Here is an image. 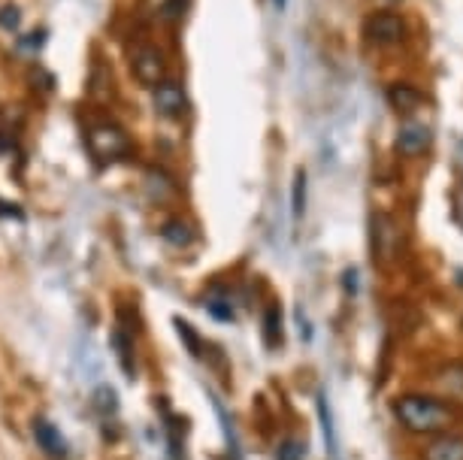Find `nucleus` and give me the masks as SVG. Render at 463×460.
<instances>
[{
	"mask_svg": "<svg viewBox=\"0 0 463 460\" xmlns=\"http://www.w3.org/2000/svg\"><path fill=\"white\" fill-rule=\"evenodd\" d=\"M421 460H463V433H439L424 446Z\"/></svg>",
	"mask_w": 463,
	"mask_h": 460,
	"instance_id": "6e6552de",
	"label": "nucleus"
},
{
	"mask_svg": "<svg viewBox=\"0 0 463 460\" xmlns=\"http://www.w3.org/2000/svg\"><path fill=\"white\" fill-rule=\"evenodd\" d=\"M306 457V446H300V442L288 439L282 448H279V460H303Z\"/></svg>",
	"mask_w": 463,
	"mask_h": 460,
	"instance_id": "f3484780",
	"label": "nucleus"
},
{
	"mask_svg": "<svg viewBox=\"0 0 463 460\" xmlns=\"http://www.w3.org/2000/svg\"><path fill=\"white\" fill-rule=\"evenodd\" d=\"M388 103H391V109L409 116V112H415L424 103V94L418 91L415 85H409V82H394L388 89Z\"/></svg>",
	"mask_w": 463,
	"mask_h": 460,
	"instance_id": "9b49d317",
	"label": "nucleus"
},
{
	"mask_svg": "<svg viewBox=\"0 0 463 460\" xmlns=\"http://www.w3.org/2000/svg\"><path fill=\"white\" fill-rule=\"evenodd\" d=\"M433 385L442 397H449L454 403H463V361H451L436 370Z\"/></svg>",
	"mask_w": 463,
	"mask_h": 460,
	"instance_id": "1a4fd4ad",
	"label": "nucleus"
},
{
	"mask_svg": "<svg viewBox=\"0 0 463 460\" xmlns=\"http://www.w3.org/2000/svg\"><path fill=\"white\" fill-rule=\"evenodd\" d=\"M19 24H22L19 6H4V10H0V28H4V31H15Z\"/></svg>",
	"mask_w": 463,
	"mask_h": 460,
	"instance_id": "2eb2a0df",
	"label": "nucleus"
},
{
	"mask_svg": "<svg viewBox=\"0 0 463 460\" xmlns=\"http://www.w3.org/2000/svg\"><path fill=\"white\" fill-rule=\"evenodd\" d=\"M364 37L379 49H391V46H400L406 40V22L403 15L391 13V10H382V13H373L370 19L364 22Z\"/></svg>",
	"mask_w": 463,
	"mask_h": 460,
	"instance_id": "7ed1b4c3",
	"label": "nucleus"
},
{
	"mask_svg": "<svg viewBox=\"0 0 463 460\" xmlns=\"http://www.w3.org/2000/svg\"><path fill=\"white\" fill-rule=\"evenodd\" d=\"M89 152L98 158L100 164H109V161H118L125 158L130 152V136L125 134V127L112 125V121H100V125H91L89 127Z\"/></svg>",
	"mask_w": 463,
	"mask_h": 460,
	"instance_id": "f03ea898",
	"label": "nucleus"
},
{
	"mask_svg": "<svg viewBox=\"0 0 463 460\" xmlns=\"http://www.w3.org/2000/svg\"><path fill=\"white\" fill-rule=\"evenodd\" d=\"M130 70H134V76L143 85L155 89V85H161L167 80V61H164V52L143 42V46H137L134 55H130Z\"/></svg>",
	"mask_w": 463,
	"mask_h": 460,
	"instance_id": "20e7f679",
	"label": "nucleus"
},
{
	"mask_svg": "<svg viewBox=\"0 0 463 460\" xmlns=\"http://www.w3.org/2000/svg\"><path fill=\"white\" fill-rule=\"evenodd\" d=\"M397 424L415 437H439L460 421V409L449 400L430 394H400L391 400Z\"/></svg>",
	"mask_w": 463,
	"mask_h": 460,
	"instance_id": "f257e3e1",
	"label": "nucleus"
},
{
	"mask_svg": "<svg viewBox=\"0 0 463 460\" xmlns=\"http://www.w3.org/2000/svg\"><path fill=\"white\" fill-rule=\"evenodd\" d=\"M146 188L152 191V197L158 203L176 194V185H173V179L167 176V173H161V170H148L146 173Z\"/></svg>",
	"mask_w": 463,
	"mask_h": 460,
	"instance_id": "f8f14e48",
	"label": "nucleus"
},
{
	"mask_svg": "<svg viewBox=\"0 0 463 460\" xmlns=\"http://www.w3.org/2000/svg\"><path fill=\"white\" fill-rule=\"evenodd\" d=\"M276 4H279V6H285V0H276Z\"/></svg>",
	"mask_w": 463,
	"mask_h": 460,
	"instance_id": "6ab92c4d",
	"label": "nucleus"
},
{
	"mask_svg": "<svg viewBox=\"0 0 463 460\" xmlns=\"http://www.w3.org/2000/svg\"><path fill=\"white\" fill-rule=\"evenodd\" d=\"M155 112L164 118H182L188 112V98L182 91V85L176 82H167L164 80L161 85H155Z\"/></svg>",
	"mask_w": 463,
	"mask_h": 460,
	"instance_id": "423d86ee",
	"label": "nucleus"
},
{
	"mask_svg": "<svg viewBox=\"0 0 463 460\" xmlns=\"http://www.w3.org/2000/svg\"><path fill=\"white\" fill-rule=\"evenodd\" d=\"M264 340H267L269 349H273V345L282 343V312H279V306H269V309H267V321H264Z\"/></svg>",
	"mask_w": 463,
	"mask_h": 460,
	"instance_id": "4468645a",
	"label": "nucleus"
},
{
	"mask_svg": "<svg viewBox=\"0 0 463 460\" xmlns=\"http://www.w3.org/2000/svg\"><path fill=\"white\" fill-rule=\"evenodd\" d=\"M430 143H433V130H430V125H424V121H406L397 134V152L406 155V158L424 155L430 149Z\"/></svg>",
	"mask_w": 463,
	"mask_h": 460,
	"instance_id": "39448f33",
	"label": "nucleus"
},
{
	"mask_svg": "<svg viewBox=\"0 0 463 460\" xmlns=\"http://www.w3.org/2000/svg\"><path fill=\"white\" fill-rule=\"evenodd\" d=\"M182 0H167V4L161 6V19L164 22H179L182 19Z\"/></svg>",
	"mask_w": 463,
	"mask_h": 460,
	"instance_id": "a211bd4d",
	"label": "nucleus"
},
{
	"mask_svg": "<svg viewBox=\"0 0 463 460\" xmlns=\"http://www.w3.org/2000/svg\"><path fill=\"white\" fill-rule=\"evenodd\" d=\"M161 237L170 242V246H176V249H182V246H188L191 239H194V230H191V224L188 221H182V219H173V221H167L161 228Z\"/></svg>",
	"mask_w": 463,
	"mask_h": 460,
	"instance_id": "ddd939ff",
	"label": "nucleus"
},
{
	"mask_svg": "<svg viewBox=\"0 0 463 460\" xmlns=\"http://www.w3.org/2000/svg\"><path fill=\"white\" fill-rule=\"evenodd\" d=\"M397 224L391 215H373V258H379L382 264L397 255Z\"/></svg>",
	"mask_w": 463,
	"mask_h": 460,
	"instance_id": "0eeeda50",
	"label": "nucleus"
},
{
	"mask_svg": "<svg viewBox=\"0 0 463 460\" xmlns=\"http://www.w3.org/2000/svg\"><path fill=\"white\" fill-rule=\"evenodd\" d=\"M33 439H37V446L46 451L49 457H55V460L67 457V439L61 437V430L55 424H49L46 418L33 421Z\"/></svg>",
	"mask_w": 463,
	"mask_h": 460,
	"instance_id": "9d476101",
	"label": "nucleus"
},
{
	"mask_svg": "<svg viewBox=\"0 0 463 460\" xmlns=\"http://www.w3.org/2000/svg\"><path fill=\"white\" fill-rule=\"evenodd\" d=\"M303 197H306V176L303 173H297V179H294V219H300L303 215Z\"/></svg>",
	"mask_w": 463,
	"mask_h": 460,
	"instance_id": "dca6fc26",
	"label": "nucleus"
}]
</instances>
